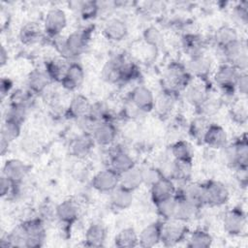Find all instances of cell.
Returning <instances> with one entry per match:
<instances>
[{
  "label": "cell",
  "instance_id": "obj_18",
  "mask_svg": "<svg viewBox=\"0 0 248 248\" xmlns=\"http://www.w3.org/2000/svg\"><path fill=\"white\" fill-rule=\"evenodd\" d=\"M95 145L96 144L91 133L81 132L70 140L68 148L73 157L82 160L91 154Z\"/></svg>",
  "mask_w": 248,
  "mask_h": 248
},
{
  "label": "cell",
  "instance_id": "obj_21",
  "mask_svg": "<svg viewBox=\"0 0 248 248\" xmlns=\"http://www.w3.org/2000/svg\"><path fill=\"white\" fill-rule=\"evenodd\" d=\"M84 79L85 72L81 64L76 61H71L60 84L65 90L73 92L82 85Z\"/></svg>",
  "mask_w": 248,
  "mask_h": 248
},
{
  "label": "cell",
  "instance_id": "obj_32",
  "mask_svg": "<svg viewBox=\"0 0 248 248\" xmlns=\"http://www.w3.org/2000/svg\"><path fill=\"white\" fill-rule=\"evenodd\" d=\"M174 197H175V208H174L173 219L187 223L197 217L200 211L198 207H196L194 204L189 202L187 200H185L182 196H180L176 192Z\"/></svg>",
  "mask_w": 248,
  "mask_h": 248
},
{
  "label": "cell",
  "instance_id": "obj_37",
  "mask_svg": "<svg viewBox=\"0 0 248 248\" xmlns=\"http://www.w3.org/2000/svg\"><path fill=\"white\" fill-rule=\"evenodd\" d=\"M193 162L172 160L168 175L173 181H180L183 183L189 182L193 173Z\"/></svg>",
  "mask_w": 248,
  "mask_h": 248
},
{
  "label": "cell",
  "instance_id": "obj_43",
  "mask_svg": "<svg viewBox=\"0 0 248 248\" xmlns=\"http://www.w3.org/2000/svg\"><path fill=\"white\" fill-rule=\"evenodd\" d=\"M114 245L119 248H133L139 246V233L132 227L124 228L115 235Z\"/></svg>",
  "mask_w": 248,
  "mask_h": 248
},
{
  "label": "cell",
  "instance_id": "obj_57",
  "mask_svg": "<svg viewBox=\"0 0 248 248\" xmlns=\"http://www.w3.org/2000/svg\"><path fill=\"white\" fill-rule=\"evenodd\" d=\"M14 183L10 181L5 175L1 174L0 176V196L1 198H7L9 197L12 189H13Z\"/></svg>",
  "mask_w": 248,
  "mask_h": 248
},
{
  "label": "cell",
  "instance_id": "obj_56",
  "mask_svg": "<svg viewBox=\"0 0 248 248\" xmlns=\"http://www.w3.org/2000/svg\"><path fill=\"white\" fill-rule=\"evenodd\" d=\"M38 216L43 219L45 222H47L53 218H55V207H51L47 203L43 204L39 209Z\"/></svg>",
  "mask_w": 248,
  "mask_h": 248
},
{
  "label": "cell",
  "instance_id": "obj_2",
  "mask_svg": "<svg viewBox=\"0 0 248 248\" xmlns=\"http://www.w3.org/2000/svg\"><path fill=\"white\" fill-rule=\"evenodd\" d=\"M192 78H193L186 69L185 63L171 61L164 70L161 80L162 90L178 95L180 92L184 91Z\"/></svg>",
  "mask_w": 248,
  "mask_h": 248
},
{
  "label": "cell",
  "instance_id": "obj_36",
  "mask_svg": "<svg viewBox=\"0 0 248 248\" xmlns=\"http://www.w3.org/2000/svg\"><path fill=\"white\" fill-rule=\"evenodd\" d=\"M69 63L70 61L62 57L50 58L46 61L44 69L48 78H50L51 82H61L69 66Z\"/></svg>",
  "mask_w": 248,
  "mask_h": 248
},
{
  "label": "cell",
  "instance_id": "obj_33",
  "mask_svg": "<svg viewBox=\"0 0 248 248\" xmlns=\"http://www.w3.org/2000/svg\"><path fill=\"white\" fill-rule=\"evenodd\" d=\"M22 125L12 120L4 119L1 126V153L4 155L5 151L8 150L9 145L18 139L21 133Z\"/></svg>",
  "mask_w": 248,
  "mask_h": 248
},
{
  "label": "cell",
  "instance_id": "obj_24",
  "mask_svg": "<svg viewBox=\"0 0 248 248\" xmlns=\"http://www.w3.org/2000/svg\"><path fill=\"white\" fill-rule=\"evenodd\" d=\"M202 142L209 148L222 149L228 142L229 137L226 129L217 123H209Z\"/></svg>",
  "mask_w": 248,
  "mask_h": 248
},
{
  "label": "cell",
  "instance_id": "obj_34",
  "mask_svg": "<svg viewBox=\"0 0 248 248\" xmlns=\"http://www.w3.org/2000/svg\"><path fill=\"white\" fill-rule=\"evenodd\" d=\"M44 35L43 26H40L38 23L33 21L23 24L18 32L19 41L25 46H33L39 43Z\"/></svg>",
  "mask_w": 248,
  "mask_h": 248
},
{
  "label": "cell",
  "instance_id": "obj_55",
  "mask_svg": "<svg viewBox=\"0 0 248 248\" xmlns=\"http://www.w3.org/2000/svg\"><path fill=\"white\" fill-rule=\"evenodd\" d=\"M13 80L7 77H3L1 78L0 82V94H1V99L3 100L4 98H8L10 94L13 92Z\"/></svg>",
  "mask_w": 248,
  "mask_h": 248
},
{
  "label": "cell",
  "instance_id": "obj_15",
  "mask_svg": "<svg viewBox=\"0 0 248 248\" xmlns=\"http://www.w3.org/2000/svg\"><path fill=\"white\" fill-rule=\"evenodd\" d=\"M129 102L140 112L146 113L153 111L155 96L149 87L140 84L130 91Z\"/></svg>",
  "mask_w": 248,
  "mask_h": 248
},
{
  "label": "cell",
  "instance_id": "obj_9",
  "mask_svg": "<svg viewBox=\"0 0 248 248\" xmlns=\"http://www.w3.org/2000/svg\"><path fill=\"white\" fill-rule=\"evenodd\" d=\"M224 232L231 236H239L246 232L247 217L241 206L228 209L222 219Z\"/></svg>",
  "mask_w": 248,
  "mask_h": 248
},
{
  "label": "cell",
  "instance_id": "obj_44",
  "mask_svg": "<svg viewBox=\"0 0 248 248\" xmlns=\"http://www.w3.org/2000/svg\"><path fill=\"white\" fill-rule=\"evenodd\" d=\"M69 5L72 9L76 10L84 20L96 17L101 9L99 3L95 1H73L70 2Z\"/></svg>",
  "mask_w": 248,
  "mask_h": 248
},
{
  "label": "cell",
  "instance_id": "obj_35",
  "mask_svg": "<svg viewBox=\"0 0 248 248\" xmlns=\"http://www.w3.org/2000/svg\"><path fill=\"white\" fill-rule=\"evenodd\" d=\"M141 185H143L142 168L136 165L130 170L120 174V178H119L120 187L127 189L131 192H135Z\"/></svg>",
  "mask_w": 248,
  "mask_h": 248
},
{
  "label": "cell",
  "instance_id": "obj_58",
  "mask_svg": "<svg viewBox=\"0 0 248 248\" xmlns=\"http://www.w3.org/2000/svg\"><path fill=\"white\" fill-rule=\"evenodd\" d=\"M233 170L235 171L234 174H235V178H236L238 184L241 187L246 188L247 183H248V168L240 167V168H236Z\"/></svg>",
  "mask_w": 248,
  "mask_h": 248
},
{
  "label": "cell",
  "instance_id": "obj_19",
  "mask_svg": "<svg viewBox=\"0 0 248 248\" xmlns=\"http://www.w3.org/2000/svg\"><path fill=\"white\" fill-rule=\"evenodd\" d=\"M30 166L20 159H8L2 168V173L14 184H22L30 170Z\"/></svg>",
  "mask_w": 248,
  "mask_h": 248
},
{
  "label": "cell",
  "instance_id": "obj_39",
  "mask_svg": "<svg viewBox=\"0 0 248 248\" xmlns=\"http://www.w3.org/2000/svg\"><path fill=\"white\" fill-rule=\"evenodd\" d=\"M134 202V192L118 186L109 194V202L117 210L128 209Z\"/></svg>",
  "mask_w": 248,
  "mask_h": 248
},
{
  "label": "cell",
  "instance_id": "obj_23",
  "mask_svg": "<svg viewBox=\"0 0 248 248\" xmlns=\"http://www.w3.org/2000/svg\"><path fill=\"white\" fill-rule=\"evenodd\" d=\"M92 103L82 94H76L72 97L68 107L64 110V115L69 119L79 120L89 114Z\"/></svg>",
  "mask_w": 248,
  "mask_h": 248
},
{
  "label": "cell",
  "instance_id": "obj_28",
  "mask_svg": "<svg viewBox=\"0 0 248 248\" xmlns=\"http://www.w3.org/2000/svg\"><path fill=\"white\" fill-rule=\"evenodd\" d=\"M51 80L46 75L45 69H34L32 70L26 78L27 89L35 95L46 93Z\"/></svg>",
  "mask_w": 248,
  "mask_h": 248
},
{
  "label": "cell",
  "instance_id": "obj_14",
  "mask_svg": "<svg viewBox=\"0 0 248 248\" xmlns=\"http://www.w3.org/2000/svg\"><path fill=\"white\" fill-rule=\"evenodd\" d=\"M119 178L120 175L108 167L96 172L92 176L90 184L92 188L99 193L110 194L119 186Z\"/></svg>",
  "mask_w": 248,
  "mask_h": 248
},
{
  "label": "cell",
  "instance_id": "obj_53",
  "mask_svg": "<svg viewBox=\"0 0 248 248\" xmlns=\"http://www.w3.org/2000/svg\"><path fill=\"white\" fill-rule=\"evenodd\" d=\"M233 13L236 18L243 24H247L248 21V2L242 1L236 4L233 8Z\"/></svg>",
  "mask_w": 248,
  "mask_h": 248
},
{
  "label": "cell",
  "instance_id": "obj_49",
  "mask_svg": "<svg viewBox=\"0 0 248 248\" xmlns=\"http://www.w3.org/2000/svg\"><path fill=\"white\" fill-rule=\"evenodd\" d=\"M88 116L95 122H101L105 120H111V114L109 108L103 102L92 103Z\"/></svg>",
  "mask_w": 248,
  "mask_h": 248
},
{
  "label": "cell",
  "instance_id": "obj_7",
  "mask_svg": "<svg viewBox=\"0 0 248 248\" xmlns=\"http://www.w3.org/2000/svg\"><path fill=\"white\" fill-rule=\"evenodd\" d=\"M220 51L224 57L225 63L233 66L239 72H246L248 66V51L246 41L239 39L238 41L220 49Z\"/></svg>",
  "mask_w": 248,
  "mask_h": 248
},
{
  "label": "cell",
  "instance_id": "obj_47",
  "mask_svg": "<svg viewBox=\"0 0 248 248\" xmlns=\"http://www.w3.org/2000/svg\"><path fill=\"white\" fill-rule=\"evenodd\" d=\"M208 125H209L208 118L198 115L194 119H192V121L189 123V127H188L189 135L196 140L202 141V137H203Z\"/></svg>",
  "mask_w": 248,
  "mask_h": 248
},
{
  "label": "cell",
  "instance_id": "obj_29",
  "mask_svg": "<svg viewBox=\"0 0 248 248\" xmlns=\"http://www.w3.org/2000/svg\"><path fill=\"white\" fill-rule=\"evenodd\" d=\"M126 58L121 54H116L108 58L102 67L101 78L108 83H119V73L123 61Z\"/></svg>",
  "mask_w": 248,
  "mask_h": 248
},
{
  "label": "cell",
  "instance_id": "obj_40",
  "mask_svg": "<svg viewBox=\"0 0 248 248\" xmlns=\"http://www.w3.org/2000/svg\"><path fill=\"white\" fill-rule=\"evenodd\" d=\"M35 94H33L30 90L28 89H16L14 90L10 96L8 97L9 103L8 105L17 107L24 108L26 110L30 109L34 103H35Z\"/></svg>",
  "mask_w": 248,
  "mask_h": 248
},
{
  "label": "cell",
  "instance_id": "obj_51",
  "mask_svg": "<svg viewBox=\"0 0 248 248\" xmlns=\"http://www.w3.org/2000/svg\"><path fill=\"white\" fill-rule=\"evenodd\" d=\"M157 211V214L162 220L173 219L174 208H175V197H172L169 200L163 201L154 205Z\"/></svg>",
  "mask_w": 248,
  "mask_h": 248
},
{
  "label": "cell",
  "instance_id": "obj_48",
  "mask_svg": "<svg viewBox=\"0 0 248 248\" xmlns=\"http://www.w3.org/2000/svg\"><path fill=\"white\" fill-rule=\"evenodd\" d=\"M230 116L234 123L238 124V125L245 124L247 122V118H248V110H247L246 102H243V101L239 102V101L235 100L232 104H231Z\"/></svg>",
  "mask_w": 248,
  "mask_h": 248
},
{
  "label": "cell",
  "instance_id": "obj_8",
  "mask_svg": "<svg viewBox=\"0 0 248 248\" xmlns=\"http://www.w3.org/2000/svg\"><path fill=\"white\" fill-rule=\"evenodd\" d=\"M67 22V15L63 9L59 7L49 9L46 13L43 21V30L45 35L52 40L57 39L66 28Z\"/></svg>",
  "mask_w": 248,
  "mask_h": 248
},
{
  "label": "cell",
  "instance_id": "obj_5",
  "mask_svg": "<svg viewBox=\"0 0 248 248\" xmlns=\"http://www.w3.org/2000/svg\"><path fill=\"white\" fill-rule=\"evenodd\" d=\"M25 235V248H39L46 237V222L39 216L28 218L19 224Z\"/></svg>",
  "mask_w": 248,
  "mask_h": 248
},
{
  "label": "cell",
  "instance_id": "obj_45",
  "mask_svg": "<svg viewBox=\"0 0 248 248\" xmlns=\"http://www.w3.org/2000/svg\"><path fill=\"white\" fill-rule=\"evenodd\" d=\"M140 69L139 65L131 60L125 59L119 73V83H129L140 78Z\"/></svg>",
  "mask_w": 248,
  "mask_h": 248
},
{
  "label": "cell",
  "instance_id": "obj_46",
  "mask_svg": "<svg viewBox=\"0 0 248 248\" xmlns=\"http://www.w3.org/2000/svg\"><path fill=\"white\" fill-rule=\"evenodd\" d=\"M222 105H223V102L221 98H217L210 95L199 108H196V110L198 115L203 116L205 118H209L219 111Z\"/></svg>",
  "mask_w": 248,
  "mask_h": 248
},
{
  "label": "cell",
  "instance_id": "obj_50",
  "mask_svg": "<svg viewBox=\"0 0 248 248\" xmlns=\"http://www.w3.org/2000/svg\"><path fill=\"white\" fill-rule=\"evenodd\" d=\"M142 38L146 45L151 47L158 48L163 43V34L162 32L153 25L147 26L142 32Z\"/></svg>",
  "mask_w": 248,
  "mask_h": 248
},
{
  "label": "cell",
  "instance_id": "obj_16",
  "mask_svg": "<svg viewBox=\"0 0 248 248\" xmlns=\"http://www.w3.org/2000/svg\"><path fill=\"white\" fill-rule=\"evenodd\" d=\"M185 66L193 78L208 79L213 70V60L204 52L196 56L188 57Z\"/></svg>",
  "mask_w": 248,
  "mask_h": 248
},
{
  "label": "cell",
  "instance_id": "obj_13",
  "mask_svg": "<svg viewBox=\"0 0 248 248\" xmlns=\"http://www.w3.org/2000/svg\"><path fill=\"white\" fill-rule=\"evenodd\" d=\"M79 206L72 199H66L55 206V218L63 231H68L78 219Z\"/></svg>",
  "mask_w": 248,
  "mask_h": 248
},
{
  "label": "cell",
  "instance_id": "obj_4",
  "mask_svg": "<svg viewBox=\"0 0 248 248\" xmlns=\"http://www.w3.org/2000/svg\"><path fill=\"white\" fill-rule=\"evenodd\" d=\"M222 155L227 166L248 168V140L245 133L236 138L232 142L227 143L222 148Z\"/></svg>",
  "mask_w": 248,
  "mask_h": 248
},
{
  "label": "cell",
  "instance_id": "obj_1",
  "mask_svg": "<svg viewBox=\"0 0 248 248\" xmlns=\"http://www.w3.org/2000/svg\"><path fill=\"white\" fill-rule=\"evenodd\" d=\"M92 29L82 27L77 29L64 38L58 37L54 40V46L60 57L70 61L83 53L91 40Z\"/></svg>",
  "mask_w": 248,
  "mask_h": 248
},
{
  "label": "cell",
  "instance_id": "obj_27",
  "mask_svg": "<svg viewBox=\"0 0 248 248\" xmlns=\"http://www.w3.org/2000/svg\"><path fill=\"white\" fill-rule=\"evenodd\" d=\"M161 221L151 222L139 233V246L151 248L161 243Z\"/></svg>",
  "mask_w": 248,
  "mask_h": 248
},
{
  "label": "cell",
  "instance_id": "obj_52",
  "mask_svg": "<svg viewBox=\"0 0 248 248\" xmlns=\"http://www.w3.org/2000/svg\"><path fill=\"white\" fill-rule=\"evenodd\" d=\"M164 175H166L161 169L150 166L146 168H142V179H143V185L148 186L149 188L156 183L160 178H162Z\"/></svg>",
  "mask_w": 248,
  "mask_h": 248
},
{
  "label": "cell",
  "instance_id": "obj_12",
  "mask_svg": "<svg viewBox=\"0 0 248 248\" xmlns=\"http://www.w3.org/2000/svg\"><path fill=\"white\" fill-rule=\"evenodd\" d=\"M183 92L186 102L194 108H199L211 95L207 79L201 78H192Z\"/></svg>",
  "mask_w": 248,
  "mask_h": 248
},
{
  "label": "cell",
  "instance_id": "obj_17",
  "mask_svg": "<svg viewBox=\"0 0 248 248\" xmlns=\"http://www.w3.org/2000/svg\"><path fill=\"white\" fill-rule=\"evenodd\" d=\"M117 128L112 120H105L95 124L91 131L92 138L96 145L101 147H109L117 138Z\"/></svg>",
  "mask_w": 248,
  "mask_h": 248
},
{
  "label": "cell",
  "instance_id": "obj_25",
  "mask_svg": "<svg viewBox=\"0 0 248 248\" xmlns=\"http://www.w3.org/2000/svg\"><path fill=\"white\" fill-rule=\"evenodd\" d=\"M176 193L199 209L205 206L204 184L200 182H187L181 188H176Z\"/></svg>",
  "mask_w": 248,
  "mask_h": 248
},
{
  "label": "cell",
  "instance_id": "obj_42",
  "mask_svg": "<svg viewBox=\"0 0 248 248\" xmlns=\"http://www.w3.org/2000/svg\"><path fill=\"white\" fill-rule=\"evenodd\" d=\"M170 154L173 160L193 162L194 149L192 144L186 140H177L170 144Z\"/></svg>",
  "mask_w": 248,
  "mask_h": 248
},
{
  "label": "cell",
  "instance_id": "obj_20",
  "mask_svg": "<svg viewBox=\"0 0 248 248\" xmlns=\"http://www.w3.org/2000/svg\"><path fill=\"white\" fill-rule=\"evenodd\" d=\"M150 200L153 204H157L163 201L169 200L174 197L176 192V186L174 181L168 175H164L150 188Z\"/></svg>",
  "mask_w": 248,
  "mask_h": 248
},
{
  "label": "cell",
  "instance_id": "obj_26",
  "mask_svg": "<svg viewBox=\"0 0 248 248\" xmlns=\"http://www.w3.org/2000/svg\"><path fill=\"white\" fill-rule=\"evenodd\" d=\"M103 34L110 42H121L128 34L127 23L120 17H110L104 24Z\"/></svg>",
  "mask_w": 248,
  "mask_h": 248
},
{
  "label": "cell",
  "instance_id": "obj_11",
  "mask_svg": "<svg viewBox=\"0 0 248 248\" xmlns=\"http://www.w3.org/2000/svg\"><path fill=\"white\" fill-rule=\"evenodd\" d=\"M109 148L108 167L116 171L119 175L137 165L133 156L123 145L114 142Z\"/></svg>",
  "mask_w": 248,
  "mask_h": 248
},
{
  "label": "cell",
  "instance_id": "obj_22",
  "mask_svg": "<svg viewBox=\"0 0 248 248\" xmlns=\"http://www.w3.org/2000/svg\"><path fill=\"white\" fill-rule=\"evenodd\" d=\"M107 237V226L101 221H94L85 230L83 245L86 247H102L105 245Z\"/></svg>",
  "mask_w": 248,
  "mask_h": 248
},
{
  "label": "cell",
  "instance_id": "obj_54",
  "mask_svg": "<svg viewBox=\"0 0 248 248\" xmlns=\"http://www.w3.org/2000/svg\"><path fill=\"white\" fill-rule=\"evenodd\" d=\"M235 90L241 96H247L248 92V75L247 72H240L236 79Z\"/></svg>",
  "mask_w": 248,
  "mask_h": 248
},
{
  "label": "cell",
  "instance_id": "obj_31",
  "mask_svg": "<svg viewBox=\"0 0 248 248\" xmlns=\"http://www.w3.org/2000/svg\"><path fill=\"white\" fill-rule=\"evenodd\" d=\"M176 97L177 95H174L165 90H161L159 95L155 97V103L153 108V111H155L158 117L165 119L171 114L175 107Z\"/></svg>",
  "mask_w": 248,
  "mask_h": 248
},
{
  "label": "cell",
  "instance_id": "obj_38",
  "mask_svg": "<svg viewBox=\"0 0 248 248\" xmlns=\"http://www.w3.org/2000/svg\"><path fill=\"white\" fill-rule=\"evenodd\" d=\"M239 39L241 38L239 37L237 30L231 25L220 26L213 35V41L219 50L238 41Z\"/></svg>",
  "mask_w": 248,
  "mask_h": 248
},
{
  "label": "cell",
  "instance_id": "obj_41",
  "mask_svg": "<svg viewBox=\"0 0 248 248\" xmlns=\"http://www.w3.org/2000/svg\"><path fill=\"white\" fill-rule=\"evenodd\" d=\"M185 241L189 248H208L213 243V237L207 231L200 228L189 232Z\"/></svg>",
  "mask_w": 248,
  "mask_h": 248
},
{
  "label": "cell",
  "instance_id": "obj_10",
  "mask_svg": "<svg viewBox=\"0 0 248 248\" xmlns=\"http://www.w3.org/2000/svg\"><path fill=\"white\" fill-rule=\"evenodd\" d=\"M203 184L205 205L210 207H221L230 201L231 192L224 182L210 179Z\"/></svg>",
  "mask_w": 248,
  "mask_h": 248
},
{
  "label": "cell",
  "instance_id": "obj_6",
  "mask_svg": "<svg viewBox=\"0 0 248 248\" xmlns=\"http://www.w3.org/2000/svg\"><path fill=\"white\" fill-rule=\"evenodd\" d=\"M187 223L176 220H162L161 244L166 247L175 246L186 240L189 233Z\"/></svg>",
  "mask_w": 248,
  "mask_h": 248
},
{
  "label": "cell",
  "instance_id": "obj_59",
  "mask_svg": "<svg viewBox=\"0 0 248 248\" xmlns=\"http://www.w3.org/2000/svg\"><path fill=\"white\" fill-rule=\"evenodd\" d=\"M8 61V51L6 50L5 46H2L1 47V51H0V63L1 66H4Z\"/></svg>",
  "mask_w": 248,
  "mask_h": 248
},
{
  "label": "cell",
  "instance_id": "obj_30",
  "mask_svg": "<svg viewBox=\"0 0 248 248\" xmlns=\"http://www.w3.org/2000/svg\"><path fill=\"white\" fill-rule=\"evenodd\" d=\"M181 45L188 57L196 56L205 52V39L197 33H185L181 38Z\"/></svg>",
  "mask_w": 248,
  "mask_h": 248
},
{
  "label": "cell",
  "instance_id": "obj_3",
  "mask_svg": "<svg viewBox=\"0 0 248 248\" xmlns=\"http://www.w3.org/2000/svg\"><path fill=\"white\" fill-rule=\"evenodd\" d=\"M239 73L240 72L236 68L225 62L219 65L213 72L212 79L222 93V97H220L222 102L225 99H235V83Z\"/></svg>",
  "mask_w": 248,
  "mask_h": 248
}]
</instances>
